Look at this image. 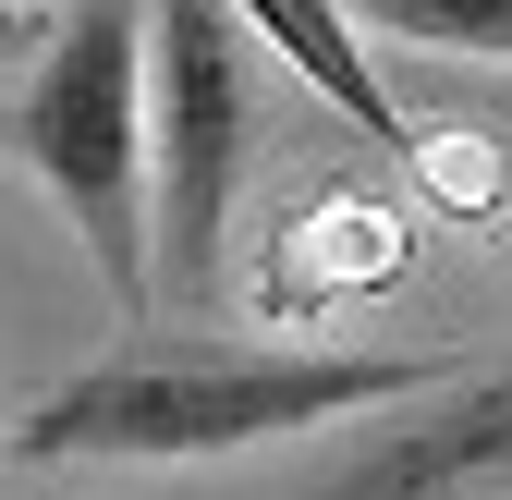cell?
Listing matches in <instances>:
<instances>
[{
  "mask_svg": "<svg viewBox=\"0 0 512 500\" xmlns=\"http://www.w3.org/2000/svg\"><path fill=\"white\" fill-rule=\"evenodd\" d=\"M439 379H464V366L452 354H122L61 379L13 427V452L25 464H220L330 415L427 403Z\"/></svg>",
  "mask_w": 512,
  "mask_h": 500,
  "instance_id": "1",
  "label": "cell"
},
{
  "mask_svg": "<svg viewBox=\"0 0 512 500\" xmlns=\"http://www.w3.org/2000/svg\"><path fill=\"white\" fill-rule=\"evenodd\" d=\"M0 159L49 183L110 305L147 318V0H74L37 37L25 86L0 98Z\"/></svg>",
  "mask_w": 512,
  "mask_h": 500,
  "instance_id": "2",
  "label": "cell"
},
{
  "mask_svg": "<svg viewBox=\"0 0 512 500\" xmlns=\"http://www.w3.org/2000/svg\"><path fill=\"white\" fill-rule=\"evenodd\" d=\"M256 159V49L232 0H147V305L220 293L232 196Z\"/></svg>",
  "mask_w": 512,
  "mask_h": 500,
  "instance_id": "3",
  "label": "cell"
},
{
  "mask_svg": "<svg viewBox=\"0 0 512 500\" xmlns=\"http://www.w3.org/2000/svg\"><path fill=\"white\" fill-rule=\"evenodd\" d=\"M476 476H512V366H488L464 391L439 379L427 415L378 427L330 500H439V488H476Z\"/></svg>",
  "mask_w": 512,
  "mask_h": 500,
  "instance_id": "4",
  "label": "cell"
},
{
  "mask_svg": "<svg viewBox=\"0 0 512 500\" xmlns=\"http://www.w3.org/2000/svg\"><path fill=\"white\" fill-rule=\"evenodd\" d=\"M391 281H403V220L378 208V196H354V183L305 196L269 232V257H256V305H269V318H317V305L391 293Z\"/></svg>",
  "mask_w": 512,
  "mask_h": 500,
  "instance_id": "5",
  "label": "cell"
},
{
  "mask_svg": "<svg viewBox=\"0 0 512 500\" xmlns=\"http://www.w3.org/2000/svg\"><path fill=\"white\" fill-rule=\"evenodd\" d=\"M232 13L269 37L293 74H305L317 98L354 122V135H378L391 159L415 147V122H403V98H391V86H378V61H366V37H354V13H342V0H232Z\"/></svg>",
  "mask_w": 512,
  "mask_h": 500,
  "instance_id": "6",
  "label": "cell"
},
{
  "mask_svg": "<svg viewBox=\"0 0 512 500\" xmlns=\"http://www.w3.org/2000/svg\"><path fill=\"white\" fill-rule=\"evenodd\" d=\"M354 25H391L415 49H476V61H512V0H342Z\"/></svg>",
  "mask_w": 512,
  "mask_h": 500,
  "instance_id": "7",
  "label": "cell"
},
{
  "mask_svg": "<svg viewBox=\"0 0 512 500\" xmlns=\"http://www.w3.org/2000/svg\"><path fill=\"white\" fill-rule=\"evenodd\" d=\"M452 122H476L488 135V159H500V208H512V86H476V98H439Z\"/></svg>",
  "mask_w": 512,
  "mask_h": 500,
  "instance_id": "8",
  "label": "cell"
},
{
  "mask_svg": "<svg viewBox=\"0 0 512 500\" xmlns=\"http://www.w3.org/2000/svg\"><path fill=\"white\" fill-rule=\"evenodd\" d=\"M37 37H49V25L25 13V0H0V74H25V61H37Z\"/></svg>",
  "mask_w": 512,
  "mask_h": 500,
  "instance_id": "9",
  "label": "cell"
}]
</instances>
